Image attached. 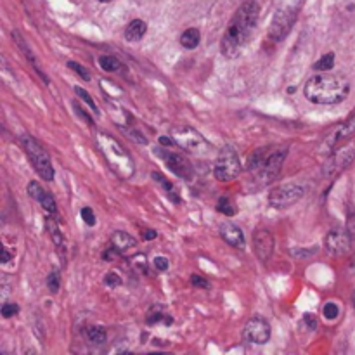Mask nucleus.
I'll return each mask as SVG.
<instances>
[{
  "instance_id": "obj_27",
  "label": "nucleus",
  "mask_w": 355,
  "mask_h": 355,
  "mask_svg": "<svg viewBox=\"0 0 355 355\" xmlns=\"http://www.w3.org/2000/svg\"><path fill=\"white\" fill-rule=\"evenodd\" d=\"M87 336H89L90 342L96 343V345H103L107 338L106 329L101 328V326H90V328L87 329Z\"/></svg>"
},
{
  "instance_id": "obj_26",
  "label": "nucleus",
  "mask_w": 355,
  "mask_h": 355,
  "mask_svg": "<svg viewBox=\"0 0 355 355\" xmlns=\"http://www.w3.org/2000/svg\"><path fill=\"white\" fill-rule=\"evenodd\" d=\"M159 321H163V322H172V318H168V315H166V312H165V309H162V307H153L151 311L148 312V318H146V322H148V324H156V322H159Z\"/></svg>"
},
{
  "instance_id": "obj_39",
  "label": "nucleus",
  "mask_w": 355,
  "mask_h": 355,
  "mask_svg": "<svg viewBox=\"0 0 355 355\" xmlns=\"http://www.w3.org/2000/svg\"><path fill=\"white\" fill-rule=\"evenodd\" d=\"M191 284L193 286H198V288H208L210 284H208L207 279H203L201 276H191Z\"/></svg>"
},
{
  "instance_id": "obj_20",
  "label": "nucleus",
  "mask_w": 355,
  "mask_h": 355,
  "mask_svg": "<svg viewBox=\"0 0 355 355\" xmlns=\"http://www.w3.org/2000/svg\"><path fill=\"white\" fill-rule=\"evenodd\" d=\"M12 37H14V40L17 42V45H19V49L21 51H23V54H24V58L28 59V61H30V64L33 66V69L35 71L38 73V75L42 76V80H44L45 83H49V78L47 76H45V73L42 71L40 68H38V64H37V61H35V58H33V54H31V51H30V47H28L26 44H24V40H23V37H21L19 35V31H12Z\"/></svg>"
},
{
  "instance_id": "obj_45",
  "label": "nucleus",
  "mask_w": 355,
  "mask_h": 355,
  "mask_svg": "<svg viewBox=\"0 0 355 355\" xmlns=\"http://www.w3.org/2000/svg\"><path fill=\"white\" fill-rule=\"evenodd\" d=\"M156 238V232L155 231H146L144 232V239H155Z\"/></svg>"
},
{
  "instance_id": "obj_41",
  "label": "nucleus",
  "mask_w": 355,
  "mask_h": 355,
  "mask_svg": "<svg viewBox=\"0 0 355 355\" xmlns=\"http://www.w3.org/2000/svg\"><path fill=\"white\" fill-rule=\"evenodd\" d=\"M134 266L137 267H141L142 270H148V263H146V257L144 255H137V257H134Z\"/></svg>"
},
{
  "instance_id": "obj_12",
  "label": "nucleus",
  "mask_w": 355,
  "mask_h": 355,
  "mask_svg": "<svg viewBox=\"0 0 355 355\" xmlns=\"http://www.w3.org/2000/svg\"><path fill=\"white\" fill-rule=\"evenodd\" d=\"M246 342L255 343V345H263L270 338V324L262 318H253L246 322L245 331H243Z\"/></svg>"
},
{
  "instance_id": "obj_16",
  "label": "nucleus",
  "mask_w": 355,
  "mask_h": 355,
  "mask_svg": "<svg viewBox=\"0 0 355 355\" xmlns=\"http://www.w3.org/2000/svg\"><path fill=\"white\" fill-rule=\"evenodd\" d=\"M28 193H30V196L33 198V200H37L38 203L42 205V208H44L47 214H55V211H58V205H55V200L52 198V194H49L38 182L33 180V182L28 184Z\"/></svg>"
},
{
  "instance_id": "obj_2",
  "label": "nucleus",
  "mask_w": 355,
  "mask_h": 355,
  "mask_svg": "<svg viewBox=\"0 0 355 355\" xmlns=\"http://www.w3.org/2000/svg\"><path fill=\"white\" fill-rule=\"evenodd\" d=\"M350 83L342 75H315L305 83L304 94L314 104H338L347 99Z\"/></svg>"
},
{
  "instance_id": "obj_44",
  "label": "nucleus",
  "mask_w": 355,
  "mask_h": 355,
  "mask_svg": "<svg viewBox=\"0 0 355 355\" xmlns=\"http://www.w3.org/2000/svg\"><path fill=\"white\" fill-rule=\"evenodd\" d=\"M9 260H10V253H9V250L3 248V253H2V262L6 263V262H9Z\"/></svg>"
},
{
  "instance_id": "obj_24",
  "label": "nucleus",
  "mask_w": 355,
  "mask_h": 355,
  "mask_svg": "<svg viewBox=\"0 0 355 355\" xmlns=\"http://www.w3.org/2000/svg\"><path fill=\"white\" fill-rule=\"evenodd\" d=\"M99 64H101V68H103L104 71H107V73H114V71H118V69L121 68L120 59L114 58V55H110V54L101 55Z\"/></svg>"
},
{
  "instance_id": "obj_43",
  "label": "nucleus",
  "mask_w": 355,
  "mask_h": 355,
  "mask_svg": "<svg viewBox=\"0 0 355 355\" xmlns=\"http://www.w3.org/2000/svg\"><path fill=\"white\" fill-rule=\"evenodd\" d=\"M305 322H307V324L311 326V329H315V319H314V315L305 314Z\"/></svg>"
},
{
  "instance_id": "obj_28",
  "label": "nucleus",
  "mask_w": 355,
  "mask_h": 355,
  "mask_svg": "<svg viewBox=\"0 0 355 355\" xmlns=\"http://www.w3.org/2000/svg\"><path fill=\"white\" fill-rule=\"evenodd\" d=\"M333 62H335V54H331V52H329V54L322 55V58L315 62L314 68L319 69V71H328V69L333 68Z\"/></svg>"
},
{
  "instance_id": "obj_6",
  "label": "nucleus",
  "mask_w": 355,
  "mask_h": 355,
  "mask_svg": "<svg viewBox=\"0 0 355 355\" xmlns=\"http://www.w3.org/2000/svg\"><path fill=\"white\" fill-rule=\"evenodd\" d=\"M241 170L243 166L236 149L231 148V146L222 148L214 166V173L217 180H220V182H232V180H236L241 175Z\"/></svg>"
},
{
  "instance_id": "obj_7",
  "label": "nucleus",
  "mask_w": 355,
  "mask_h": 355,
  "mask_svg": "<svg viewBox=\"0 0 355 355\" xmlns=\"http://www.w3.org/2000/svg\"><path fill=\"white\" fill-rule=\"evenodd\" d=\"M286 155H288V148H281V149L269 148L262 165H260L259 170H257V179H259V184L267 186V184L274 182V180L277 179V175L281 173V168H283L284 159H286Z\"/></svg>"
},
{
  "instance_id": "obj_3",
  "label": "nucleus",
  "mask_w": 355,
  "mask_h": 355,
  "mask_svg": "<svg viewBox=\"0 0 355 355\" xmlns=\"http://www.w3.org/2000/svg\"><path fill=\"white\" fill-rule=\"evenodd\" d=\"M96 141L101 153H103L104 158H106L107 165L111 166V170H113L114 173H118V175L123 177V179H127V177H130L132 173H134V163H132V158L128 156V153L125 151L123 146H121L116 139L101 132V134H97Z\"/></svg>"
},
{
  "instance_id": "obj_14",
  "label": "nucleus",
  "mask_w": 355,
  "mask_h": 355,
  "mask_svg": "<svg viewBox=\"0 0 355 355\" xmlns=\"http://www.w3.org/2000/svg\"><path fill=\"white\" fill-rule=\"evenodd\" d=\"M324 246L331 255H345L350 250V238L343 229H331L324 239Z\"/></svg>"
},
{
  "instance_id": "obj_10",
  "label": "nucleus",
  "mask_w": 355,
  "mask_h": 355,
  "mask_svg": "<svg viewBox=\"0 0 355 355\" xmlns=\"http://www.w3.org/2000/svg\"><path fill=\"white\" fill-rule=\"evenodd\" d=\"M354 158H355V139H352L347 146H342L340 149L333 151L331 158H329V162L326 163L324 166V175L333 177L335 173H338L340 170L345 168Z\"/></svg>"
},
{
  "instance_id": "obj_38",
  "label": "nucleus",
  "mask_w": 355,
  "mask_h": 355,
  "mask_svg": "<svg viewBox=\"0 0 355 355\" xmlns=\"http://www.w3.org/2000/svg\"><path fill=\"white\" fill-rule=\"evenodd\" d=\"M120 253H121L120 250L114 248V246L111 245V248H110V250H106V252L103 253V257H104V260H107V262H110V260H114V259H116V257L120 255Z\"/></svg>"
},
{
  "instance_id": "obj_8",
  "label": "nucleus",
  "mask_w": 355,
  "mask_h": 355,
  "mask_svg": "<svg viewBox=\"0 0 355 355\" xmlns=\"http://www.w3.org/2000/svg\"><path fill=\"white\" fill-rule=\"evenodd\" d=\"M297 14H298V7H293V6H286L277 9L276 14H274L272 23H270V30H269L270 38L276 42L284 40V38L290 35L295 21H297Z\"/></svg>"
},
{
  "instance_id": "obj_21",
  "label": "nucleus",
  "mask_w": 355,
  "mask_h": 355,
  "mask_svg": "<svg viewBox=\"0 0 355 355\" xmlns=\"http://www.w3.org/2000/svg\"><path fill=\"white\" fill-rule=\"evenodd\" d=\"M111 245H113L114 248H118L121 253H123V252H127V250L134 248V246L137 245V241H135V239L132 238L130 234H127V232L116 231L113 234V238H111Z\"/></svg>"
},
{
  "instance_id": "obj_19",
  "label": "nucleus",
  "mask_w": 355,
  "mask_h": 355,
  "mask_svg": "<svg viewBox=\"0 0 355 355\" xmlns=\"http://www.w3.org/2000/svg\"><path fill=\"white\" fill-rule=\"evenodd\" d=\"M45 225H47V231H49V234H51L52 241H54L55 248L61 252L62 260H64V239H62L61 231H59L58 222H55L52 217H47V218H45Z\"/></svg>"
},
{
  "instance_id": "obj_25",
  "label": "nucleus",
  "mask_w": 355,
  "mask_h": 355,
  "mask_svg": "<svg viewBox=\"0 0 355 355\" xmlns=\"http://www.w3.org/2000/svg\"><path fill=\"white\" fill-rule=\"evenodd\" d=\"M153 179H155L156 182L162 184L163 189H165V193L168 194V198L173 201V203H177V205L180 203V198L175 194V189H173V186H172V182H170V180H166L165 177H163L162 173H158V172L153 173Z\"/></svg>"
},
{
  "instance_id": "obj_17",
  "label": "nucleus",
  "mask_w": 355,
  "mask_h": 355,
  "mask_svg": "<svg viewBox=\"0 0 355 355\" xmlns=\"http://www.w3.org/2000/svg\"><path fill=\"white\" fill-rule=\"evenodd\" d=\"M220 236L227 245L234 246V248H245V236H243V231L236 224H231V222L222 224Z\"/></svg>"
},
{
  "instance_id": "obj_11",
  "label": "nucleus",
  "mask_w": 355,
  "mask_h": 355,
  "mask_svg": "<svg viewBox=\"0 0 355 355\" xmlns=\"http://www.w3.org/2000/svg\"><path fill=\"white\" fill-rule=\"evenodd\" d=\"M155 155L159 156V158L165 162V165L168 166L175 175L182 177V179H191V175H193V166H191V163L187 162L184 156L177 155V153H172V151H166V149H162V148H156Z\"/></svg>"
},
{
  "instance_id": "obj_9",
  "label": "nucleus",
  "mask_w": 355,
  "mask_h": 355,
  "mask_svg": "<svg viewBox=\"0 0 355 355\" xmlns=\"http://www.w3.org/2000/svg\"><path fill=\"white\" fill-rule=\"evenodd\" d=\"M304 194L305 189L298 186V184H284V186H279L277 189L270 191L269 203L274 208H288L297 203L298 200H302Z\"/></svg>"
},
{
  "instance_id": "obj_15",
  "label": "nucleus",
  "mask_w": 355,
  "mask_h": 355,
  "mask_svg": "<svg viewBox=\"0 0 355 355\" xmlns=\"http://www.w3.org/2000/svg\"><path fill=\"white\" fill-rule=\"evenodd\" d=\"M253 250L262 262H267L270 259L274 252V238L267 229H257L255 234H253Z\"/></svg>"
},
{
  "instance_id": "obj_34",
  "label": "nucleus",
  "mask_w": 355,
  "mask_h": 355,
  "mask_svg": "<svg viewBox=\"0 0 355 355\" xmlns=\"http://www.w3.org/2000/svg\"><path fill=\"white\" fill-rule=\"evenodd\" d=\"M59 284H61V281H59V274L58 272H52L51 276H49V279H47L49 290H51L52 293H55V291L59 290Z\"/></svg>"
},
{
  "instance_id": "obj_23",
  "label": "nucleus",
  "mask_w": 355,
  "mask_h": 355,
  "mask_svg": "<svg viewBox=\"0 0 355 355\" xmlns=\"http://www.w3.org/2000/svg\"><path fill=\"white\" fill-rule=\"evenodd\" d=\"M267 151H269V148H259L257 151H253L252 155L248 156V163H246V168L250 170V172H257L259 170V166L262 165L263 158H266Z\"/></svg>"
},
{
  "instance_id": "obj_13",
  "label": "nucleus",
  "mask_w": 355,
  "mask_h": 355,
  "mask_svg": "<svg viewBox=\"0 0 355 355\" xmlns=\"http://www.w3.org/2000/svg\"><path fill=\"white\" fill-rule=\"evenodd\" d=\"M352 134H355V116L350 118V120H347L345 123L338 125V127L328 135V139H326L324 144H322L321 153L322 155H333L336 146H338L340 142L345 141V139Z\"/></svg>"
},
{
  "instance_id": "obj_40",
  "label": "nucleus",
  "mask_w": 355,
  "mask_h": 355,
  "mask_svg": "<svg viewBox=\"0 0 355 355\" xmlns=\"http://www.w3.org/2000/svg\"><path fill=\"white\" fill-rule=\"evenodd\" d=\"M155 267L163 272V270L168 269V260H166L165 257H156V259H155Z\"/></svg>"
},
{
  "instance_id": "obj_35",
  "label": "nucleus",
  "mask_w": 355,
  "mask_h": 355,
  "mask_svg": "<svg viewBox=\"0 0 355 355\" xmlns=\"http://www.w3.org/2000/svg\"><path fill=\"white\" fill-rule=\"evenodd\" d=\"M19 312V307L16 304H3L2 305V315L3 318H12Z\"/></svg>"
},
{
  "instance_id": "obj_31",
  "label": "nucleus",
  "mask_w": 355,
  "mask_h": 355,
  "mask_svg": "<svg viewBox=\"0 0 355 355\" xmlns=\"http://www.w3.org/2000/svg\"><path fill=\"white\" fill-rule=\"evenodd\" d=\"M68 68H69V69H73V71H75V73H78V75L82 76V78L85 80V82H89V80H90V73H89V69L83 68V66H82V64H78V62L69 61V62H68Z\"/></svg>"
},
{
  "instance_id": "obj_18",
  "label": "nucleus",
  "mask_w": 355,
  "mask_h": 355,
  "mask_svg": "<svg viewBox=\"0 0 355 355\" xmlns=\"http://www.w3.org/2000/svg\"><path fill=\"white\" fill-rule=\"evenodd\" d=\"M146 31H148V24L142 19H134L128 23L127 28H125V38H127L128 42H137L144 37Z\"/></svg>"
},
{
  "instance_id": "obj_32",
  "label": "nucleus",
  "mask_w": 355,
  "mask_h": 355,
  "mask_svg": "<svg viewBox=\"0 0 355 355\" xmlns=\"http://www.w3.org/2000/svg\"><path fill=\"white\" fill-rule=\"evenodd\" d=\"M338 305L333 304V302H328V304L324 305V311H322V314H324L326 319H336L338 318Z\"/></svg>"
},
{
  "instance_id": "obj_30",
  "label": "nucleus",
  "mask_w": 355,
  "mask_h": 355,
  "mask_svg": "<svg viewBox=\"0 0 355 355\" xmlns=\"http://www.w3.org/2000/svg\"><path fill=\"white\" fill-rule=\"evenodd\" d=\"M217 210L222 211V214H225L227 217H232V215L236 214V208L232 207V203H231V200H229V198H220V200H218Z\"/></svg>"
},
{
  "instance_id": "obj_29",
  "label": "nucleus",
  "mask_w": 355,
  "mask_h": 355,
  "mask_svg": "<svg viewBox=\"0 0 355 355\" xmlns=\"http://www.w3.org/2000/svg\"><path fill=\"white\" fill-rule=\"evenodd\" d=\"M75 92H76V96H78L80 99L83 101V103H87V106H89L90 110L94 111V113H99V110H97L96 103H94V99L89 96V92H87V90H83L82 87H75Z\"/></svg>"
},
{
  "instance_id": "obj_33",
  "label": "nucleus",
  "mask_w": 355,
  "mask_h": 355,
  "mask_svg": "<svg viewBox=\"0 0 355 355\" xmlns=\"http://www.w3.org/2000/svg\"><path fill=\"white\" fill-rule=\"evenodd\" d=\"M82 218H83V222H85L87 225H90V227H92V225H96V217H94L92 208H89V207L83 208V210H82Z\"/></svg>"
},
{
  "instance_id": "obj_42",
  "label": "nucleus",
  "mask_w": 355,
  "mask_h": 355,
  "mask_svg": "<svg viewBox=\"0 0 355 355\" xmlns=\"http://www.w3.org/2000/svg\"><path fill=\"white\" fill-rule=\"evenodd\" d=\"M159 144H163V146H177V142L173 141V137L170 139V137H165V135H162V137H159Z\"/></svg>"
},
{
  "instance_id": "obj_36",
  "label": "nucleus",
  "mask_w": 355,
  "mask_h": 355,
  "mask_svg": "<svg viewBox=\"0 0 355 355\" xmlns=\"http://www.w3.org/2000/svg\"><path fill=\"white\" fill-rule=\"evenodd\" d=\"M104 283H106L107 286H111V288H116V286H120V284H121V277L118 276L116 272H110L106 277H104Z\"/></svg>"
},
{
  "instance_id": "obj_37",
  "label": "nucleus",
  "mask_w": 355,
  "mask_h": 355,
  "mask_svg": "<svg viewBox=\"0 0 355 355\" xmlns=\"http://www.w3.org/2000/svg\"><path fill=\"white\" fill-rule=\"evenodd\" d=\"M315 253V248L312 250H291V255L298 257V259H309V257H312Z\"/></svg>"
},
{
  "instance_id": "obj_46",
  "label": "nucleus",
  "mask_w": 355,
  "mask_h": 355,
  "mask_svg": "<svg viewBox=\"0 0 355 355\" xmlns=\"http://www.w3.org/2000/svg\"><path fill=\"white\" fill-rule=\"evenodd\" d=\"M99 2H111V0H99Z\"/></svg>"
},
{
  "instance_id": "obj_5",
  "label": "nucleus",
  "mask_w": 355,
  "mask_h": 355,
  "mask_svg": "<svg viewBox=\"0 0 355 355\" xmlns=\"http://www.w3.org/2000/svg\"><path fill=\"white\" fill-rule=\"evenodd\" d=\"M172 137L177 142V146H180L184 151L191 153L194 156L205 158L211 153V146L208 144L207 139L191 127H175L172 130Z\"/></svg>"
},
{
  "instance_id": "obj_4",
  "label": "nucleus",
  "mask_w": 355,
  "mask_h": 355,
  "mask_svg": "<svg viewBox=\"0 0 355 355\" xmlns=\"http://www.w3.org/2000/svg\"><path fill=\"white\" fill-rule=\"evenodd\" d=\"M19 142L21 146H23L24 153L28 155V158H30L33 168L38 172V175H40L44 180H47V182H51V180L54 179V168H52V163H51V158H49L47 151H45V149L28 134L21 135Z\"/></svg>"
},
{
  "instance_id": "obj_1",
  "label": "nucleus",
  "mask_w": 355,
  "mask_h": 355,
  "mask_svg": "<svg viewBox=\"0 0 355 355\" xmlns=\"http://www.w3.org/2000/svg\"><path fill=\"white\" fill-rule=\"evenodd\" d=\"M259 12L260 6L255 0H248L236 10L220 42V51L225 58L232 59L241 54V51L255 31Z\"/></svg>"
},
{
  "instance_id": "obj_47",
  "label": "nucleus",
  "mask_w": 355,
  "mask_h": 355,
  "mask_svg": "<svg viewBox=\"0 0 355 355\" xmlns=\"http://www.w3.org/2000/svg\"><path fill=\"white\" fill-rule=\"evenodd\" d=\"M354 307H355V291H354Z\"/></svg>"
},
{
  "instance_id": "obj_22",
  "label": "nucleus",
  "mask_w": 355,
  "mask_h": 355,
  "mask_svg": "<svg viewBox=\"0 0 355 355\" xmlns=\"http://www.w3.org/2000/svg\"><path fill=\"white\" fill-rule=\"evenodd\" d=\"M200 40L201 33L196 28H189V30H186L180 35V45H182L184 49H196L198 45H200Z\"/></svg>"
}]
</instances>
